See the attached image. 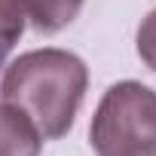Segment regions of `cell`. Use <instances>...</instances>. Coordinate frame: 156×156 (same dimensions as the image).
I'll return each instance as SVG.
<instances>
[{
    "label": "cell",
    "mask_w": 156,
    "mask_h": 156,
    "mask_svg": "<svg viewBox=\"0 0 156 156\" xmlns=\"http://www.w3.org/2000/svg\"><path fill=\"white\" fill-rule=\"evenodd\" d=\"M95 156H156V92L138 80L113 83L89 126Z\"/></svg>",
    "instance_id": "2"
},
{
    "label": "cell",
    "mask_w": 156,
    "mask_h": 156,
    "mask_svg": "<svg viewBox=\"0 0 156 156\" xmlns=\"http://www.w3.org/2000/svg\"><path fill=\"white\" fill-rule=\"evenodd\" d=\"M25 31V12L19 0H0V61L3 55L19 43Z\"/></svg>",
    "instance_id": "5"
},
{
    "label": "cell",
    "mask_w": 156,
    "mask_h": 156,
    "mask_svg": "<svg viewBox=\"0 0 156 156\" xmlns=\"http://www.w3.org/2000/svg\"><path fill=\"white\" fill-rule=\"evenodd\" d=\"M135 49H138L141 61H144L150 70H156V9H150V12L141 19L138 37H135Z\"/></svg>",
    "instance_id": "6"
},
{
    "label": "cell",
    "mask_w": 156,
    "mask_h": 156,
    "mask_svg": "<svg viewBox=\"0 0 156 156\" xmlns=\"http://www.w3.org/2000/svg\"><path fill=\"white\" fill-rule=\"evenodd\" d=\"M25 19H31L34 31L40 34H58L80 16L86 0H19Z\"/></svg>",
    "instance_id": "4"
},
{
    "label": "cell",
    "mask_w": 156,
    "mask_h": 156,
    "mask_svg": "<svg viewBox=\"0 0 156 156\" xmlns=\"http://www.w3.org/2000/svg\"><path fill=\"white\" fill-rule=\"evenodd\" d=\"M43 135L12 104L0 101V156H40Z\"/></svg>",
    "instance_id": "3"
},
{
    "label": "cell",
    "mask_w": 156,
    "mask_h": 156,
    "mask_svg": "<svg viewBox=\"0 0 156 156\" xmlns=\"http://www.w3.org/2000/svg\"><path fill=\"white\" fill-rule=\"evenodd\" d=\"M86 89V61L55 46L22 52L0 76V101L19 107L37 126L43 141H58L73 129Z\"/></svg>",
    "instance_id": "1"
}]
</instances>
